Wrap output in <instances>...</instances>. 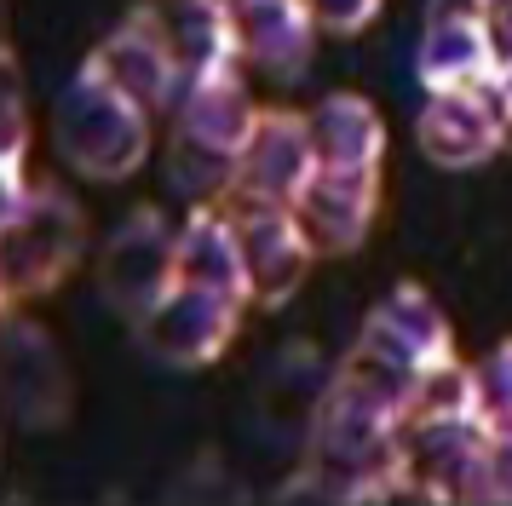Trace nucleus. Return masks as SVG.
<instances>
[{
	"mask_svg": "<svg viewBox=\"0 0 512 506\" xmlns=\"http://www.w3.org/2000/svg\"><path fill=\"white\" fill-rule=\"evenodd\" d=\"M478 501L512 506V432H489V443H484V483H478Z\"/></svg>",
	"mask_w": 512,
	"mask_h": 506,
	"instance_id": "obj_22",
	"label": "nucleus"
},
{
	"mask_svg": "<svg viewBox=\"0 0 512 506\" xmlns=\"http://www.w3.org/2000/svg\"><path fill=\"white\" fill-rule=\"evenodd\" d=\"M98 64L116 75L121 87L139 98L150 115H162L179 104V92H185V69L173 58V46L162 35V18H156V6H139V12H127V18L104 35V46L93 52Z\"/></svg>",
	"mask_w": 512,
	"mask_h": 506,
	"instance_id": "obj_12",
	"label": "nucleus"
},
{
	"mask_svg": "<svg viewBox=\"0 0 512 506\" xmlns=\"http://www.w3.org/2000/svg\"><path fill=\"white\" fill-rule=\"evenodd\" d=\"M420 150L438 167H484L507 150V104H501V75L472 81V87L426 92V110L415 121Z\"/></svg>",
	"mask_w": 512,
	"mask_h": 506,
	"instance_id": "obj_8",
	"label": "nucleus"
},
{
	"mask_svg": "<svg viewBox=\"0 0 512 506\" xmlns=\"http://www.w3.org/2000/svg\"><path fill=\"white\" fill-rule=\"evenodd\" d=\"M489 46H495V69L512 75V0H489Z\"/></svg>",
	"mask_w": 512,
	"mask_h": 506,
	"instance_id": "obj_23",
	"label": "nucleus"
},
{
	"mask_svg": "<svg viewBox=\"0 0 512 506\" xmlns=\"http://www.w3.org/2000/svg\"><path fill=\"white\" fill-rule=\"evenodd\" d=\"M380 207V173H351V167H317V179L305 184V196L294 202L305 236L317 242V253H351L374 225Z\"/></svg>",
	"mask_w": 512,
	"mask_h": 506,
	"instance_id": "obj_14",
	"label": "nucleus"
},
{
	"mask_svg": "<svg viewBox=\"0 0 512 506\" xmlns=\"http://www.w3.org/2000/svg\"><path fill=\"white\" fill-rule=\"evenodd\" d=\"M501 104H507V144H512V75H501Z\"/></svg>",
	"mask_w": 512,
	"mask_h": 506,
	"instance_id": "obj_24",
	"label": "nucleus"
},
{
	"mask_svg": "<svg viewBox=\"0 0 512 506\" xmlns=\"http://www.w3.org/2000/svg\"><path fill=\"white\" fill-rule=\"evenodd\" d=\"M357 345L380 357L397 374H432V368L455 363V334H449V317L438 311V299L415 288V282H397L386 299H374V311L363 317V334Z\"/></svg>",
	"mask_w": 512,
	"mask_h": 506,
	"instance_id": "obj_10",
	"label": "nucleus"
},
{
	"mask_svg": "<svg viewBox=\"0 0 512 506\" xmlns=\"http://www.w3.org/2000/svg\"><path fill=\"white\" fill-rule=\"evenodd\" d=\"M242 311H248L242 299L196 288V282H179L156 311L139 317V340H144V351L167 368H208V363H219L225 345L236 340Z\"/></svg>",
	"mask_w": 512,
	"mask_h": 506,
	"instance_id": "obj_7",
	"label": "nucleus"
},
{
	"mask_svg": "<svg viewBox=\"0 0 512 506\" xmlns=\"http://www.w3.org/2000/svg\"><path fill=\"white\" fill-rule=\"evenodd\" d=\"M179 282H196V288H213V294H231L242 305H254L236 207L190 202L185 225H179Z\"/></svg>",
	"mask_w": 512,
	"mask_h": 506,
	"instance_id": "obj_15",
	"label": "nucleus"
},
{
	"mask_svg": "<svg viewBox=\"0 0 512 506\" xmlns=\"http://www.w3.org/2000/svg\"><path fill=\"white\" fill-rule=\"evenodd\" d=\"M472 414L484 432H512V340L472 363Z\"/></svg>",
	"mask_w": 512,
	"mask_h": 506,
	"instance_id": "obj_20",
	"label": "nucleus"
},
{
	"mask_svg": "<svg viewBox=\"0 0 512 506\" xmlns=\"http://www.w3.org/2000/svg\"><path fill=\"white\" fill-rule=\"evenodd\" d=\"M254 98L242 87V69L185 81L173 104V150H167V179L185 190L190 202H213L231 190L236 156L254 133Z\"/></svg>",
	"mask_w": 512,
	"mask_h": 506,
	"instance_id": "obj_3",
	"label": "nucleus"
},
{
	"mask_svg": "<svg viewBox=\"0 0 512 506\" xmlns=\"http://www.w3.org/2000/svg\"><path fill=\"white\" fill-rule=\"evenodd\" d=\"M242 225V259H248V294L254 305H288L300 294L305 271L317 259V242L305 236L294 207H236Z\"/></svg>",
	"mask_w": 512,
	"mask_h": 506,
	"instance_id": "obj_11",
	"label": "nucleus"
},
{
	"mask_svg": "<svg viewBox=\"0 0 512 506\" xmlns=\"http://www.w3.org/2000/svg\"><path fill=\"white\" fill-rule=\"evenodd\" d=\"M6 409L18 426H52L70 409V374L64 357L35 322H12L6 328Z\"/></svg>",
	"mask_w": 512,
	"mask_h": 506,
	"instance_id": "obj_17",
	"label": "nucleus"
},
{
	"mask_svg": "<svg viewBox=\"0 0 512 506\" xmlns=\"http://www.w3.org/2000/svg\"><path fill=\"white\" fill-rule=\"evenodd\" d=\"M484 443L489 432L478 414L449 420H403V483L420 501H478L484 483Z\"/></svg>",
	"mask_w": 512,
	"mask_h": 506,
	"instance_id": "obj_9",
	"label": "nucleus"
},
{
	"mask_svg": "<svg viewBox=\"0 0 512 506\" xmlns=\"http://www.w3.org/2000/svg\"><path fill=\"white\" fill-rule=\"evenodd\" d=\"M489 12H426L415 46V75L426 92L495 81V46H489Z\"/></svg>",
	"mask_w": 512,
	"mask_h": 506,
	"instance_id": "obj_16",
	"label": "nucleus"
},
{
	"mask_svg": "<svg viewBox=\"0 0 512 506\" xmlns=\"http://www.w3.org/2000/svg\"><path fill=\"white\" fill-rule=\"evenodd\" d=\"M236 52L242 64L265 69L277 81H300L317 52V18L311 0H231Z\"/></svg>",
	"mask_w": 512,
	"mask_h": 506,
	"instance_id": "obj_13",
	"label": "nucleus"
},
{
	"mask_svg": "<svg viewBox=\"0 0 512 506\" xmlns=\"http://www.w3.org/2000/svg\"><path fill=\"white\" fill-rule=\"evenodd\" d=\"M52 150L81 179L121 184L150 161V110L98 58H87L52 98Z\"/></svg>",
	"mask_w": 512,
	"mask_h": 506,
	"instance_id": "obj_2",
	"label": "nucleus"
},
{
	"mask_svg": "<svg viewBox=\"0 0 512 506\" xmlns=\"http://www.w3.org/2000/svg\"><path fill=\"white\" fill-rule=\"evenodd\" d=\"M317 179V138H311V115L294 110H259L254 133L236 156L231 173V207H294L305 184Z\"/></svg>",
	"mask_w": 512,
	"mask_h": 506,
	"instance_id": "obj_6",
	"label": "nucleus"
},
{
	"mask_svg": "<svg viewBox=\"0 0 512 506\" xmlns=\"http://www.w3.org/2000/svg\"><path fill=\"white\" fill-rule=\"evenodd\" d=\"M311 138H317V167L380 173L386 161V121L363 92H328L311 110Z\"/></svg>",
	"mask_w": 512,
	"mask_h": 506,
	"instance_id": "obj_19",
	"label": "nucleus"
},
{
	"mask_svg": "<svg viewBox=\"0 0 512 506\" xmlns=\"http://www.w3.org/2000/svg\"><path fill=\"white\" fill-rule=\"evenodd\" d=\"M156 18H162V35L185 69V81H208V75L242 64L231 0H156Z\"/></svg>",
	"mask_w": 512,
	"mask_h": 506,
	"instance_id": "obj_18",
	"label": "nucleus"
},
{
	"mask_svg": "<svg viewBox=\"0 0 512 506\" xmlns=\"http://www.w3.org/2000/svg\"><path fill=\"white\" fill-rule=\"evenodd\" d=\"M380 6H386V0H311V18H317V29H328V35H363V29L380 18Z\"/></svg>",
	"mask_w": 512,
	"mask_h": 506,
	"instance_id": "obj_21",
	"label": "nucleus"
},
{
	"mask_svg": "<svg viewBox=\"0 0 512 506\" xmlns=\"http://www.w3.org/2000/svg\"><path fill=\"white\" fill-rule=\"evenodd\" d=\"M6 225V294H47L52 282L75 271V259L87 248V219L75 196L52 190V184H29L24 202L0 207Z\"/></svg>",
	"mask_w": 512,
	"mask_h": 506,
	"instance_id": "obj_4",
	"label": "nucleus"
},
{
	"mask_svg": "<svg viewBox=\"0 0 512 506\" xmlns=\"http://www.w3.org/2000/svg\"><path fill=\"white\" fill-rule=\"evenodd\" d=\"M98 288H104V299H110L116 311H127V317L156 311V305L179 288V230L167 225L156 207H133V213L104 236Z\"/></svg>",
	"mask_w": 512,
	"mask_h": 506,
	"instance_id": "obj_5",
	"label": "nucleus"
},
{
	"mask_svg": "<svg viewBox=\"0 0 512 506\" xmlns=\"http://www.w3.org/2000/svg\"><path fill=\"white\" fill-rule=\"evenodd\" d=\"M415 380L351 345L305 420V483L328 501H374L403 483V414Z\"/></svg>",
	"mask_w": 512,
	"mask_h": 506,
	"instance_id": "obj_1",
	"label": "nucleus"
}]
</instances>
